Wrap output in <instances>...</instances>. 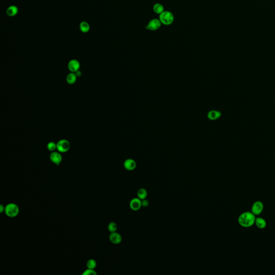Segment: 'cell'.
I'll use <instances>...</instances> for the list:
<instances>
[{
  "mask_svg": "<svg viewBox=\"0 0 275 275\" xmlns=\"http://www.w3.org/2000/svg\"><path fill=\"white\" fill-rule=\"evenodd\" d=\"M255 215L252 212H246L240 215L238 218L240 225L243 227H251L255 223Z\"/></svg>",
  "mask_w": 275,
  "mask_h": 275,
  "instance_id": "cell-1",
  "label": "cell"
},
{
  "mask_svg": "<svg viewBox=\"0 0 275 275\" xmlns=\"http://www.w3.org/2000/svg\"><path fill=\"white\" fill-rule=\"evenodd\" d=\"M4 212L9 217L14 218L18 215L20 212V208L16 204L9 203L5 206Z\"/></svg>",
  "mask_w": 275,
  "mask_h": 275,
  "instance_id": "cell-2",
  "label": "cell"
},
{
  "mask_svg": "<svg viewBox=\"0 0 275 275\" xmlns=\"http://www.w3.org/2000/svg\"><path fill=\"white\" fill-rule=\"evenodd\" d=\"M159 20L161 23L166 25H169L174 22V16L169 11H164L159 15Z\"/></svg>",
  "mask_w": 275,
  "mask_h": 275,
  "instance_id": "cell-3",
  "label": "cell"
},
{
  "mask_svg": "<svg viewBox=\"0 0 275 275\" xmlns=\"http://www.w3.org/2000/svg\"><path fill=\"white\" fill-rule=\"evenodd\" d=\"M70 143L67 140H61L56 144V149L60 153H65L70 148Z\"/></svg>",
  "mask_w": 275,
  "mask_h": 275,
  "instance_id": "cell-4",
  "label": "cell"
},
{
  "mask_svg": "<svg viewBox=\"0 0 275 275\" xmlns=\"http://www.w3.org/2000/svg\"><path fill=\"white\" fill-rule=\"evenodd\" d=\"M161 24L162 23L160 22L159 19L154 18L149 22L147 25L146 26V28L148 30L154 31L159 30L160 28H161Z\"/></svg>",
  "mask_w": 275,
  "mask_h": 275,
  "instance_id": "cell-5",
  "label": "cell"
},
{
  "mask_svg": "<svg viewBox=\"0 0 275 275\" xmlns=\"http://www.w3.org/2000/svg\"><path fill=\"white\" fill-rule=\"evenodd\" d=\"M263 208L264 205L263 203L261 201H256L252 205L251 212L254 215H259L263 211Z\"/></svg>",
  "mask_w": 275,
  "mask_h": 275,
  "instance_id": "cell-6",
  "label": "cell"
},
{
  "mask_svg": "<svg viewBox=\"0 0 275 275\" xmlns=\"http://www.w3.org/2000/svg\"><path fill=\"white\" fill-rule=\"evenodd\" d=\"M50 158L53 164L59 166L62 160V157L60 153L53 151L50 154Z\"/></svg>",
  "mask_w": 275,
  "mask_h": 275,
  "instance_id": "cell-7",
  "label": "cell"
},
{
  "mask_svg": "<svg viewBox=\"0 0 275 275\" xmlns=\"http://www.w3.org/2000/svg\"><path fill=\"white\" fill-rule=\"evenodd\" d=\"M141 206V200H140L139 198L132 199L130 203V207L133 211H138Z\"/></svg>",
  "mask_w": 275,
  "mask_h": 275,
  "instance_id": "cell-8",
  "label": "cell"
},
{
  "mask_svg": "<svg viewBox=\"0 0 275 275\" xmlns=\"http://www.w3.org/2000/svg\"><path fill=\"white\" fill-rule=\"evenodd\" d=\"M80 64L79 62L75 59L71 60L68 64L69 70L73 73H75L79 71L80 68Z\"/></svg>",
  "mask_w": 275,
  "mask_h": 275,
  "instance_id": "cell-9",
  "label": "cell"
},
{
  "mask_svg": "<svg viewBox=\"0 0 275 275\" xmlns=\"http://www.w3.org/2000/svg\"><path fill=\"white\" fill-rule=\"evenodd\" d=\"M109 239L112 243L113 244H119L122 241V237L118 233L112 232L109 235Z\"/></svg>",
  "mask_w": 275,
  "mask_h": 275,
  "instance_id": "cell-10",
  "label": "cell"
},
{
  "mask_svg": "<svg viewBox=\"0 0 275 275\" xmlns=\"http://www.w3.org/2000/svg\"><path fill=\"white\" fill-rule=\"evenodd\" d=\"M124 166L125 168L128 170H133L136 169V164L134 160L128 159L125 161Z\"/></svg>",
  "mask_w": 275,
  "mask_h": 275,
  "instance_id": "cell-11",
  "label": "cell"
},
{
  "mask_svg": "<svg viewBox=\"0 0 275 275\" xmlns=\"http://www.w3.org/2000/svg\"><path fill=\"white\" fill-rule=\"evenodd\" d=\"M221 116V113L219 111L216 110H212L210 111L207 114V117L209 120H215L219 118Z\"/></svg>",
  "mask_w": 275,
  "mask_h": 275,
  "instance_id": "cell-12",
  "label": "cell"
},
{
  "mask_svg": "<svg viewBox=\"0 0 275 275\" xmlns=\"http://www.w3.org/2000/svg\"><path fill=\"white\" fill-rule=\"evenodd\" d=\"M255 223L259 229H264L267 226V222L262 218L258 217L255 219Z\"/></svg>",
  "mask_w": 275,
  "mask_h": 275,
  "instance_id": "cell-13",
  "label": "cell"
},
{
  "mask_svg": "<svg viewBox=\"0 0 275 275\" xmlns=\"http://www.w3.org/2000/svg\"><path fill=\"white\" fill-rule=\"evenodd\" d=\"M18 12V9L15 5H11L7 10V14L10 17L15 16L17 14Z\"/></svg>",
  "mask_w": 275,
  "mask_h": 275,
  "instance_id": "cell-14",
  "label": "cell"
},
{
  "mask_svg": "<svg viewBox=\"0 0 275 275\" xmlns=\"http://www.w3.org/2000/svg\"><path fill=\"white\" fill-rule=\"evenodd\" d=\"M76 79H77V76L76 75L75 73H71L67 76L66 80L68 84H73L75 83L76 81Z\"/></svg>",
  "mask_w": 275,
  "mask_h": 275,
  "instance_id": "cell-15",
  "label": "cell"
},
{
  "mask_svg": "<svg viewBox=\"0 0 275 275\" xmlns=\"http://www.w3.org/2000/svg\"><path fill=\"white\" fill-rule=\"evenodd\" d=\"M153 10L155 14L160 15L164 12V6L161 3H156L153 6Z\"/></svg>",
  "mask_w": 275,
  "mask_h": 275,
  "instance_id": "cell-16",
  "label": "cell"
},
{
  "mask_svg": "<svg viewBox=\"0 0 275 275\" xmlns=\"http://www.w3.org/2000/svg\"><path fill=\"white\" fill-rule=\"evenodd\" d=\"M137 195H138V197L139 198L140 200H144V199H146V198L147 196V192L144 188H141L138 190L137 192Z\"/></svg>",
  "mask_w": 275,
  "mask_h": 275,
  "instance_id": "cell-17",
  "label": "cell"
},
{
  "mask_svg": "<svg viewBox=\"0 0 275 275\" xmlns=\"http://www.w3.org/2000/svg\"><path fill=\"white\" fill-rule=\"evenodd\" d=\"M80 29L82 32L87 33L90 30V26L87 22H82L80 24Z\"/></svg>",
  "mask_w": 275,
  "mask_h": 275,
  "instance_id": "cell-18",
  "label": "cell"
},
{
  "mask_svg": "<svg viewBox=\"0 0 275 275\" xmlns=\"http://www.w3.org/2000/svg\"><path fill=\"white\" fill-rule=\"evenodd\" d=\"M96 265H97V263L95 259H89L87 263V268L89 269H94L96 267Z\"/></svg>",
  "mask_w": 275,
  "mask_h": 275,
  "instance_id": "cell-19",
  "label": "cell"
},
{
  "mask_svg": "<svg viewBox=\"0 0 275 275\" xmlns=\"http://www.w3.org/2000/svg\"><path fill=\"white\" fill-rule=\"evenodd\" d=\"M108 228L109 231L111 233L115 232L117 230V225L115 223L111 222L109 224Z\"/></svg>",
  "mask_w": 275,
  "mask_h": 275,
  "instance_id": "cell-20",
  "label": "cell"
},
{
  "mask_svg": "<svg viewBox=\"0 0 275 275\" xmlns=\"http://www.w3.org/2000/svg\"><path fill=\"white\" fill-rule=\"evenodd\" d=\"M47 147L50 151H54L56 149V144L53 142H50L48 144Z\"/></svg>",
  "mask_w": 275,
  "mask_h": 275,
  "instance_id": "cell-21",
  "label": "cell"
},
{
  "mask_svg": "<svg viewBox=\"0 0 275 275\" xmlns=\"http://www.w3.org/2000/svg\"><path fill=\"white\" fill-rule=\"evenodd\" d=\"M84 275H96V271L94 270V269H91L88 268L87 270H86L84 271V273L82 274Z\"/></svg>",
  "mask_w": 275,
  "mask_h": 275,
  "instance_id": "cell-22",
  "label": "cell"
},
{
  "mask_svg": "<svg viewBox=\"0 0 275 275\" xmlns=\"http://www.w3.org/2000/svg\"><path fill=\"white\" fill-rule=\"evenodd\" d=\"M149 205V202L146 199L141 200V205L143 207H147Z\"/></svg>",
  "mask_w": 275,
  "mask_h": 275,
  "instance_id": "cell-23",
  "label": "cell"
},
{
  "mask_svg": "<svg viewBox=\"0 0 275 275\" xmlns=\"http://www.w3.org/2000/svg\"><path fill=\"white\" fill-rule=\"evenodd\" d=\"M5 211V206H4L3 205L1 204L0 205V213H3Z\"/></svg>",
  "mask_w": 275,
  "mask_h": 275,
  "instance_id": "cell-24",
  "label": "cell"
}]
</instances>
